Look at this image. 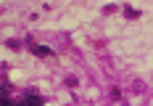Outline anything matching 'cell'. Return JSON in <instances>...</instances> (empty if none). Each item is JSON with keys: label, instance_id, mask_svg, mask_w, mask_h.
<instances>
[{"label": "cell", "instance_id": "1", "mask_svg": "<svg viewBox=\"0 0 153 106\" xmlns=\"http://www.w3.org/2000/svg\"><path fill=\"white\" fill-rule=\"evenodd\" d=\"M27 43H29V48H32V53H34V56H48V59L53 56V50H50V48H45V45H34L32 40H27Z\"/></svg>", "mask_w": 153, "mask_h": 106}, {"label": "cell", "instance_id": "2", "mask_svg": "<svg viewBox=\"0 0 153 106\" xmlns=\"http://www.w3.org/2000/svg\"><path fill=\"white\" fill-rule=\"evenodd\" d=\"M124 16H127V19H140L143 14H140L137 8H132V5H124Z\"/></svg>", "mask_w": 153, "mask_h": 106}, {"label": "cell", "instance_id": "3", "mask_svg": "<svg viewBox=\"0 0 153 106\" xmlns=\"http://www.w3.org/2000/svg\"><path fill=\"white\" fill-rule=\"evenodd\" d=\"M116 11H119V5H114V3H111V5H103V14H106V16L116 14Z\"/></svg>", "mask_w": 153, "mask_h": 106}, {"label": "cell", "instance_id": "4", "mask_svg": "<svg viewBox=\"0 0 153 106\" xmlns=\"http://www.w3.org/2000/svg\"><path fill=\"white\" fill-rule=\"evenodd\" d=\"M66 85H69V88H76V85H79V80L71 74V77H66Z\"/></svg>", "mask_w": 153, "mask_h": 106}]
</instances>
